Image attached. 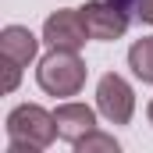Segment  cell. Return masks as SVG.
I'll list each match as a JSON object with an SVG mask.
<instances>
[{
  "label": "cell",
  "mask_w": 153,
  "mask_h": 153,
  "mask_svg": "<svg viewBox=\"0 0 153 153\" xmlns=\"http://www.w3.org/2000/svg\"><path fill=\"white\" fill-rule=\"evenodd\" d=\"M96 114L89 103H78V100H64L57 103L53 111V121H57V139H64L68 146H75L78 139H85L93 128H96Z\"/></svg>",
  "instance_id": "cell-6"
},
{
  "label": "cell",
  "mask_w": 153,
  "mask_h": 153,
  "mask_svg": "<svg viewBox=\"0 0 153 153\" xmlns=\"http://www.w3.org/2000/svg\"><path fill=\"white\" fill-rule=\"evenodd\" d=\"M117 150H121V143L111 132H100V128H93L85 139L75 143V153H117Z\"/></svg>",
  "instance_id": "cell-9"
},
{
  "label": "cell",
  "mask_w": 153,
  "mask_h": 153,
  "mask_svg": "<svg viewBox=\"0 0 153 153\" xmlns=\"http://www.w3.org/2000/svg\"><path fill=\"white\" fill-rule=\"evenodd\" d=\"M0 61H4V93H14L18 82H22V64L11 61V57H4V53H0Z\"/></svg>",
  "instance_id": "cell-10"
},
{
  "label": "cell",
  "mask_w": 153,
  "mask_h": 153,
  "mask_svg": "<svg viewBox=\"0 0 153 153\" xmlns=\"http://www.w3.org/2000/svg\"><path fill=\"white\" fill-rule=\"evenodd\" d=\"M128 68L143 85H153V36H143L128 46Z\"/></svg>",
  "instance_id": "cell-8"
},
{
  "label": "cell",
  "mask_w": 153,
  "mask_h": 153,
  "mask_svg": "<svg viewBox=\"0 0 153 153\" xmlns=\"http://www.w3.org/2000/svg\"><path fill=\"white\" fill-rule=\"evenodd\" d=\"M39 43H43V36H36L29 25H4L0 29V53L11 57V61H18L22 68H29L36 61Z\"/></svg>",
  "instance_id": "cell-7"
},
{
  "label": "cell",
  "mask_w": 153,
  "mask_h": 153,
  "mask_svg": "<svg viewBox=\"0 0 153 153\" xmlns=\"http://www.w3.org/2000/svg\"><path fill=\"white\" fill-rule=\"evenodd\" d=\"M82 18H85V29H89V39L96 43H114L128 32V7H121L117 0H89L85 7H78Z\"/></svg>",
  "instance_id": "cell-4"
},
{
  "label": "cell",
  "mask_w": 153,
  "mask_h": 153,
  "mask_svg": "<svg viewBox=\"0 0 153 153\" xmlns=\"http://www.w3.org/2000/svg\"><path fill=\"white\" fill-rule=\"evenodd\" d=\"M96 111L107 117L111 125H128L132 114H135V93L128 85V78L117 75V71H107L96 82Z\"/></svg>",
  "instance_id": "cell-3"
},
{
  "label": "cell",
  "mask_w": 153,
  "mask_h": 153,
  "mask_svg": "<svg viewBox=\"0 0 153 153\" xmlns=\"http://www.w3.org/2000/svg\"><path fill=\"white\" fill-rule=\"evenodd\" d=\"M4 132H7V153H43L57 139V121L53 111L39 103H18L4 121Z\"/></svg>",
  "instance_id": "cell-1"
},
{
  "label": "cell",
  "mask_w": 153,
  "mask_h": 153,
  "mask_svg": "<svg viewBox=\"0 0 153 153\" xmlns=\"http://www.w3.org/2000/svg\"><path fill=\"white\" fill-rule=\"evenodd\" d=\"M85 61L78 57V50H46L36 64V82L46 96H57V100H71L82 93L85 85Z\"/></svg>",
  "instance_id": "cell-2"
},
{
  "label": "cell",
  "mask_w": 153,
  "mask_h": 153,
  "mask_svg": "<svg viewBox=\"0 0 153 153\" xmlns=\"http://www.w3.org/2000/svg\"><path fill=\"white\" fill-rule=\"evenodd\" d=\"M117 4H121V7H128V11H132V4H135V0H117Z\"/></svg>",
  "instance_id": "cell-13"
},
{
  "label": "cell",
  "mask_w": 153,
  "mask_h": 153,
  "mask_svg": "<svg viewBox=\"0 0 153 153\" xmlns=\"http://www.w3.org/2000/svg\"><path fill=\"white\" fill-rule=\"evenodd\" d=\"M43 43L50 50H82L89 43V29L78 7H61L53 14H46L43 22Z\"/></svg>",
  "instance_id": "cell-5"
},
{
  "label": "cell",
  "mask_w": 153,
  "mask_h": 153,
  "mask_svg": "<svg viewBox=\"0 0 153 153\" xmlns=\"http://www.w3.org/2000/svg\"><path fill=\"white\" fill-rule=\"evenodd\" d=\"M146 117H150V125H153V100H150V107H146Z\"/></svg>",
  "instance_id": "cell-12"
},
{
  "label": "cell",
  "mask_w": 153,
  "mask_h": 153,
  "mask_svg": "<svg viewBox=\"0 0 153 153\" xmlns=\"http://www.w3.org/2000/svg\"><path fill=\"white\" fill-rule=\"evenodd\" d=\"M132 14H135L139 22L153 25V0H135V4H132Z\"/></svg>",
  "instance_id": "cell-11"
}]
</instances>
